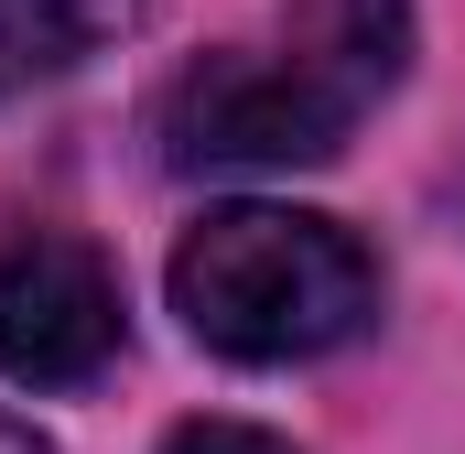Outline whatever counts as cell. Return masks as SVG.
<instances>
[{"mask_svg":"<svg viewBox=\"0 0 465 454\" xmlns=\"http://www.w3.org/2000/svg\"><path fill=\"white\" fill-rule=\"evenodd\" d=\"M411 65V0H292L271 44H238L173 76L163 163L173 173H292L336 163L347 130Z\"/></svg>","mask_w":465,"mask_h":454,"instance_id":"obj_1","label":"cell"},{"mask_svg":"<svg viewBox=\"0 0 465 454\" xmlns=\"http://www.w3.org/2000/svg\"><path fill=\"white\" fill-rule=\"evenodd\" d=\"M163 281H173L184 336L238 357V368L336 357L379 314V260L336 217H303V206H217V217H195Z\"/></svg>","mask_w":465,"mask_h":454,"instance_id":"obj_2","label":"cell"},{"mask_svg":"<svg viewBox=\"0 0 465 454\" xmlns=\"http://www.w3.org/2000/svg\"><path fill=\"white\" fill-rule=\"evenodd\" d=\"M130 336L109 249L76 227H0V379L22 390H76Z\"/></svg>","mask_w":465,"mask_h":454,"instance_id":"obj_3","label":"cell"},{"mask_svg":"<svg viewBox=\"0 0 465 454\" xmlns=\"http://www.w3.org/2000/svg\"><path fill=\"white\" fill-rule=\"evenodd\" d=\"M109 22H119V0H0V98L87 65L109 44Z\"/></svg>","mask_w":465,"mask_h":454,"instance_id":"obj_4","label":"cell"},{"mask_svg":"<svg viewBox=\"0 0 465 454\" xmlns=\"http://www.w3.org/2000/svg\"><path fill=\"white\" fill-rule=\"evenodd\" d=\"M163 454H292L282 433H260V422H228V411H206V422H173Z\"/></svg>","mask_w":465,"mask_h":454,"instance_id":"obj_5","label":"cell"},{"mask_svg":"<svg viewBox=\"0 0 465 454\" xmlns=\"http://www.w3.org/2000/svg\"><path fill=\"white\" fill-rule=\"evenodd\" d=\"M0 454H54V444H44V433H33L22 411H0Z\"/></svg>","mask_w":465,"mask_h":454,"instance_id":"obj_6","label":"cell"}]
</instances>
